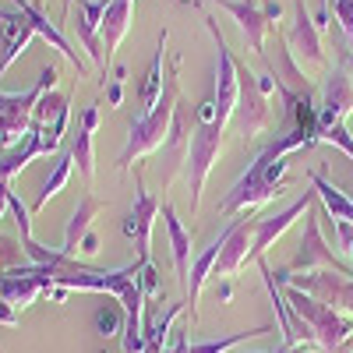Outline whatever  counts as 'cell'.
<instances>
[{
	"label": "cell",
	"instance_id": "6da1fadb",
	"mask_svg": "<svg viewBox=\"0 0 353 353\" xmlns=\"http://www.w3.org/2000/svg\"><path fill=\"white\" fill-rule=\"evenodd\" d=\"M314 145H318V131H307V128L283 131L269 149H261L254 156V163L233 181V188L219 201V212L223 216H241L248 209H258V205L279 198L283 181L290 173V156L301 152V149H314Z\"/></svg>",
	"mask_w": 353,
	"mask_h": 353
},
{
	"label": "cell",
	"instance_id": "7a4b0ae2",
	"mask_svg": "<svg viewBox=\"0 0 353 353\" xmlns=\"http://www.w3.org/2000/svg\"><path fill=\"white\" fill-rule=\"evenodd\" d=\"M176 99H181V88H176V68H173L170 78H166V88H163L159 106H156L149 117H134V121H131V134H128V141H124L121 156H117V170H131V166L141 163L145 156H152V152L163 149V141H166V134H170V124H173Z\"/></svg>",
	"mask_w": 353,
	"mask_h": 353
},
{
	"label": "cell",
	"instance_id": "3957f363",
	"mask_svg": "<svg viewBox=\"0 0 353 353\" xmlns=\"http://www.w3.org/2000/svg\"><path fill=\"white\" fill-rule=\"evenodd\" d=\"M57 78H61V71L57 68H43L39 71V81L32 88H25V92H0V149H18V145L28 138V131H32V113H36V103L53 92L57 88Z\"/></svg>",
	"mask_w": 353,
	"mask_h": 353
},
{
	"label": "cell",
	"instance_id": "277c9868",
	"mask_svg": "<svg viewBox=\"0 0 353 353\" xmlns=\"http://www.w3.org/2000/svg\"><path fill=\"white\" fill-rule=\"evenodd\" d=\"M283 297H286L290 311L311 329L314 346H321L325 353H336L339 346L353 343V318H346V314H339L325 304H318L304 290H293V286H283Z\"/></svg>",
	"mask_w": 353,
	"mask_h": 353
},
{
	"label": "cell",
	"instance_id": "5b68a950",
	"mask_svg": "<svg viewBox=\"0 0 353 353\" xmlns=\"http://www.w3.org/2000/svg\"><path fill=\"white\" fill-rule=\"evenodd\" d=\"M276 283L279 286H293V290H304L307 297H314L318 304H325V307L353 318V276H343V272H332V269L293 276L290 269H279Z\"/></svg>",
	"mask_w": 353,
	"mask_h": 353
},
{
	"label": "cell",
	"instance_id": "8992f818",
	"mask_svg": "<svg viewBox=\"0 0 353 353\" xmlns=\"http://www.w3.org/2000/svg\"><path fill=\"white\" fill-rule=\"evenodd\" d=\"M223 141H226V128L219 124H194V134H191V156H188V194H191V212L198 209L201 201V191H205V181L223 152Z\"/></svg>",
	"mask_w": 353,
	"mask_h": 353
},
{
	"label": "cell",
	"instance_id": "52a82bcc",
	"mask_svg": "<svg viewBox=\"0 0 353 353\" xmlns=\"http://www.w3.org/2000/svg\"><path fill=\"white\" fill-rule=\"evenodd\" d=\"M191 134H194V110L191 103L181 96L176 99V110H173V124H170V134L163 141V163H159V191H166L176 173L188 170V156H191Z\"/></svg>",
	"mask_w": 353,
	"mask_h": 353
},
{
	"label": "cell",
	"instance_id": "ba28073f",
	"mask_svg": "<svg viewBox=\"0 0 353 353\" xmlns=\"http://www.w3.org/2000/svg\"><path fill=\"white\" fill-rule=\"evenodd\" d=\"M237 78H241V99H237V113H233V128H237L241 138H254L269 128L272 106H269V96L261 92L258 74L248 71L244 61H237Z\"/></svg>",
	"mask_w": 353,
	"mask_h": 353
},
{
	"label": "cell",
	"instance_id": "9c48e42d",
	"mask_svg": "<svg viewBox=\"0 0 353 353\" xmlns=\"http://www.w3.org/2000/svg\"><path fill=\"white\" fill-rule=\"evenodd\" d=\"M353 113V74L336 64L321 85V103H318V141L321 134H329L332 128L346 124V117Z\"/></svg>",
	"mask_w": 353,
	"mask_h": 353
},
{
	"label": "cell",
	"instance_id": "30bf717a",
	"mask_svg": "<svg viewBox=\"0 0 353 353\" xmlns=\"http://www.w3.org/2000/svg\"><path fill=\"white\" fill-rule=\"evenodd\" d=\"M318 212L314 205L307 209V219H304V237H301V251L293 258L290 269H301V272H318V269H332V272H343V276H353L350 265L332 251V244L321 237V226H318Z\"/></svg>",
	"mask_w": 353,
	"mask_h": 353
},
{
	"label": "cell",
	"instance_id": "8fae6325",
	"mask_svg": "<svg viewBox=\"0 0 353 353\" xmlns=\"http://www.w3.org/2000/svg\"><path fill=\"white\" fill-rule=\"evenodd\" d=\"M286 46L293 53V61L301 68H321L325 64V50H321V28L318 21H311L307 4L304 0H293V21H290V32H286Z\"/></svg>",
	"mask_w": 353,
	"mask_h": 353
},
{
	"label": "cell",
	"instance_id": "7c38bea8",
	"mask_svg": "<svg viewBox=\"0 0 353 353\" xmlns=\"http://www.w3.org/2000/svg\"><path fill=\"white\" fill-rule=\"evenodd\" d=\"M159 209H163V201L145 191L141 181H134V205H131V212L124 219V233L138 248V261H152L149 248H152V226L159 219Z\"/></svg>",
	"mask_w": 353,
	"mask_h": 353
},
{
	"label": "cell",
	"instance_id": "4fadbf2b",
	"mask_svg": "<svg viewBox=\"0 0 353 353\" xmlns=\"http://www.w3.org/2000/svg\"><path fill=\"white\" fill-rule=\"evenodd\" d=\"M314 205V191H304V198H297L293 205H286V209H279L276 216H261L254 219V233H251V258H265V251H269L283 233L297 223L301 216H307V209Z\"/></svg>",
	"mask_w": 353,
	"mask_h": 353
},
{
	"label": "cell",
	"instance_id": "5bb4252c",
	"mask_svg": "<svg viewBox=\"0 0 353 353\" xmlns=\"http://www.w3.org/2000/svg\"><path fill=\"white\" fill-rule=\"evenodd\" d=\"M216 4L237 21V28H241V36H244V43L251 46V53H258L261 61H265V39H269V32H272V21H269V14H265V8H261V0H216Z\"/></svg>",
	"mask_w": 353,
	"mask_h": 353
},
{
	"label": "cell",
	"instance_id": "9a60e30c",
	"mask_svg": "<svg viewBox=\"0 0 353 353\" xmlns=\"http://www.w3.org/2000/svg\"><path fill=\"white\" fill-rule=\"evenodd\" d=\"M251 233H254V219H230V237L223 244V254L216 261V279H233L251 258Z\"/></svg>",
	"mask_w": 353,
	"mask_h": 353
},
{
	"label": "cell",
	"instance_id": "2e32d148",
	"mask_svg": "<svg viewBox=\"0 0 353 353\" xmlns=\"http://www.w3.org/2000/svg\"><path fill=\"white\" fill-rule=\"evenodd\" d=\"M0 21H4V50H0V78H4L11 71V64L18 61V57L32 46V39L39 36L32 25L25 21V14L18 8H0Z\"/></svg>",
	"mask_w": 353,
	"mask_h": 353
},
{
	"label": "cell",
	"instance_id": "e0dca14e",
	"mask_svg": "<svg viewBox=\"0 0 353 353\" xmlns=\"http://www.w3.org/2000/svg\"><path fill=\"white\" fill-rule=\"evenodd\" d=\"M11 8H18L21 14H25V21L28 25H32L36 28V32L57 50V53H61V57H68V61L78 68V74H85V57H78V50H71V43L64 39V32H61V28H57L46 14H43V8H39V0H11Z\"/></svg>",
	"mask_w": 353,
	"mask_h": 353
},
{
	"label": "cell",
	"instance_id": "ac0fdd59",
	"mask_svg": "<svg viewBox=\"0 0 353 353\" xmlns=\"http://www.w3.org/2000/svg\"><path fill=\"white\" fill-rule=\"evenodd\" d=\"M166 46H170V32L163 28L159 32V46H156V57L149 61V68H145V78H141V88H138V117H149L159 99H163V88H166Z\"/></svg>",
	"mask_w": 353,
	"mask_h": 353
},
{
	"label": "cell",
	"instance_id": "d6986e66",
	"mask_svg": "<svg viewBox=\"0 0 353 353\" xmlns=\"http://www.w3.org/2000/svg\"><path fill=\"white\" fill-rule=\"evenodd\" d=\"M226 237H230V226L219 233V237L205 248L194 261H191V279H188V290H184V304H188V311H191V321H198V293H201V286L212 279V272H216V261H219V254H223V244H226Z\"/></svg>",
	"mask_w": 353,
	"mask_h": 353
},
{
	"label": "cell",
	"instance_id": "ffe728a7",
	"mask_svg": "<svg viewBox=\"0 0 353 353\" xmlns=\"http://www.w3.org/2000/svg\"><path fill=\"white\" fill-rule=\"evenodd\" d=\"M131 18H134V0H110L103 28H99V39H103V64H113V53L121 50L124 36L131 32Z\"/></svg>",
	"mask_w": 353,
	"mask_h": 353
},
{
	"label": "cell",
	"instance_id": "44dd1931",
	"mask_svg": "<svg viewBox=\"0 0 353 353\" xmlns=\"http://www.w3.org/2000/svg\"><path fill=\"white\" fill-rule=\"evenodd\" d=\"M163 226L170 233V251H173V269H176V279H181V290H188V279H191V233L184 230V223L176 219V209L170 201H163Z\"/></svg>",
	"mask_w": 353,
	"mask_h": 353
},
{
	"label": "cell",
	"instance_id": "7402d4cb",
	"mask_svg": "<svg viewBox=\"0 0 353 353\" xmlns=\"http://www.w3.org/2000/svg\"><path fill=\"white\" fill-rule=\"evenodd\" d=\"M96 128H99V110H96V106H85L78 138H74V145H71L74 166H78V173L85 176V184H92V176H96V149H92V134H96Z\"/></svg>",
	"mask_w": 353,
	"mask_h": 353
},
{
	"label": "cell",
	"instance_id": "603a6c76",
	"mask_svg": "<svg viewBox=\"0 0 353 353\" xmlns=\"http://www.w3.org/2000/svg\"><path fill=\"white\" fill-rule=\"evenodd\" d=\"M106 209V205L96 198V194H81V201H78V209H74V216H71V223H68V230H64V254L68 258H78V244H81V237L88 230H96V216Z\"/></svg>",
	"mask_w": 353,
	"mask_h": 353
},
{
	"label": "cell",
	"instance_id": "cb8c5ba5",
	"mask_svg": "<svg viewBox=\"0 0 353 353\" xmlns=\"http://www.w3.org/2000/svg\"><path fill=\"white\" fill-rule=\"evenodd\" d=\"M311 188L321 198V205H325V212L332 216V223H350L353 226V198L346 191H339L329 176H321V173H311Z\"/></svg>",
	"mask_w": 353,
	"mask_h": 353
},
{
	"label": "cell",
	"instance_id": "d4e9b609",
	"mask_svg": "<svg viewBox=\"0 0 353 353\" xmlns=\"http://www.w3.org/2000/svg\"><path fill=\"white\" fill-rule=\"evenodd\" d=\"M36 156H43V141H39V128L32 124V131H28V138L18 145V149H11L4 159H0V184H11V176L21 173L28 163H32Z\"/></svg>",
	"mask_w": 353,
	"mask_h": 353
},
{
	"label": "cell",
	"instance_id": "484cf974",
	"mask_svg": "<svg viewBox=\"0 0 353 353\" xmlns=\"http://www.w3.org/2000/svg\"><path fill=\"white\" fill-rule=\"evenodd\" d=\"M71 170H74V156L71 152H61L53 159V170L46 173V181H43V191L36 194V205H32V212H43L46 205H50V198H57L64 188H68V181H71Z\"/></svg>",
	"mask_w": 353,
	"mask_h": 353
},
{
	"label": "cell",
	"instance_id": "4316f807",
	"mask_svg": "<svg viewBox=\"0 0 353 353\" xmlns=\"http://www.w3.org/2000/svg\"><path fill=\"white\" fill-rule=\"evenodd\" d=\"M265 332H272V325H254V329H244V332H233L226 339H205V343H191V353H233L241 343L248 339H258Z\"/></svg>",
	"mask_w": 353,
	"mask_h": 353
},
{
	"label": "cell",
	"instance_id": "83f0119b",
	"mask_svg": "<svg viewBox=\"0 0 353 353\" xmlns=\"http://www.w3.org/2000/svg\"><path fill=\"white\" fill-rule=\"evenodd\" d=\"M92 325L103 339H113V336H124V325H128V314L121 304H106L92 314Z\"/></svg>",
	"mask_w": 353,
	"mask_h": 353
},
{
	"label": "cell",
	"instance_id": "f1b7e54d",
	"mask_svg": "<svg viewBox=\"0 0 353 353\" xmlns=\"http://www.w3.org/2000/svg\"><path fill=\"white\" fill-rule=\"evenodd\" d=\"M71 99L68 96H61V92H46L39 103H36V113H32V124H39V128H46V124H53L57 117H61V110L68 106Z\"/></svg>",
	"mask_w": 353,
	"mask_h": 353
},
{
	"label": "cell",
	"instance_id": "f546056e",
	"mask_svg": "<svg viewBox=\"0 0 353 353\" xmlns=\"http://www.w3.org/2000/svg\"><path fill=\"white\" fill-rule=\"evenodd\" d=\"M11 216H14V223H18V237L21 241H28L32 237V209H28V205L11 191Z\"/></svg>",
	"mask_w": 353,
	"mask_h": 353
},
{
	"label": "cell",
	"instance_id": "4dcf8cb0",
	"mask_svg": "<svg viewBox=\"0 0 353 353\" xmlns=\"http://www.w3.org/2000/svg\"><path fill=\"white\" fill-rule=\"evenodd\" d=\"M329 11L336 14V25H339V32L353 43V0H332Z\"/></svg>",
	"mask_w": 353,
	"mask_h": 353
},
{
	"label": "cell",
	"instance_id": "1f68e13d",
	"mask_svg": "<svg viewBox=\"0 0 353 353\" xmlns=\"http://www.w3.org/2000/svg\"><path fill=\"white\" fill-rule=\"evenodd\" d=\"M124 78H128V71L121 68V64H117L113 68V78H106V99H110V106H121L124 103Z\"/></svg>",
	"mask_w": 353,
	"mask_h": 353
},
{
	"label": "cell",
	"instance_id": "d6a6232c",
	"mask_svg": "<svg viewBox=\"0 0 353 353\" xmlns=\"http://www.w3.org/2000/svg\"><path fill=\"white\" fill-rule=\"evenodd\" d=\"M138 286H141V293H145V301H149V297H159V276H156V265H152V261H141Z\"/></svg>",
	"mask_w": 353,
	"mask_h": 353
},
{
	"label": "cell",
	"instance_id": "836d02e7",
	"mask_svg": "<svg viewBox=\"0 0 353 353\" xmlns=\"http://www.w3.org/2000/svg\"><path fill=\"white\" fill-rule=\"evenodd\" d=\"M99 248H103L99 233H96V230H88L85 237H81V244H78V258H81V254H85V258H92V254H99Z\"/></svg>",
	"mask_w": 353,
	"mask_h": 353
},
{
	"label": "cell",
	"instance_id": "e575fe53",
	"mask_svg": "<svg viewBox=\"0 0 353 353\" xmlns=\"http://www.w3.org/2000/svg\"><path fill=\"white\" fill-rule=\"evenodd\" d=\"M336 237H339L343 251L350 254V251H353V226H350V223H336Z\"/></svg>",
	"mask_w": 353,
	"mask_h": 353
},
{
	"label": "cell",
	"instance_id": "d590c367",
	"mask_svg": "<svg viewBox=\"0 0 353 353\" xmlns=\"http://www.w3.org/2000/svg\"><path fill=\"white\" fill-rule=\"evenodd\" d=\"M0 325H8V329H14V325H18V311H14L4 297H0Z\"/></svg>",
	"mask_w": 353,
	"mask_h": 353
},
{
	"label": "cell",
	"instance_id": "8d00e7d4",
	"mask_svg": "<svg viewBox=\"0 0 353 353\" xmlns=\"http://www.w3.org/2000/svg\"><path fill=\"white\" fill-rule=\"evenodd\" d=\"M230 297H233V286L226 279H219L216 283V304H230Z\"/></svg>",
	"mask_w": 353,
	"mask_h": 353
},
{
	"label": "cell",
	"instance_id": "74e56055",
	"mask_svg": "<svg viewBox=\"0 0 353 353\" xmlns=\"http://www.w3.org/2000/svg\"><path fill=\"white\" fill-rule=\"evenodd\" d=\"M11 212V184H0V219Z\"/></svg>",
	"mask_w": 353,
	"mask_h": 353
},
{
	"label": "cell",
	"instance_id": "f35d334b",
	"mask_svg": "<svg viewBox=\"0 0 353 353\" xmlns=\"http://www.w3.org/2000/svg\"><path fill=\"white\" fill-rule=\"evenodd\" d=\"M163 353H191V343H188V336H176V343H173V346H166Z\"/></svg>",
	"mask_w": 353,
	"mask_h": 353
},
{
	"label": "cell",
	"instance_id": "ab89813d",
	"mask_svg": "<svg viewBox=\"0 0 353 353\" xmlns=\"http://www.w3.org/2000/svg\"><path fill=\"white\" fill-rule=\"evenodd\" d=\"M286 353H318V350H314V343H301V346H293Z\"/></svg>",
	"mask_w": 353,
	"mask_h": 353
},
{
	"label": "cell",
	"instance_id": "60d3db41",
	"mask_svg": "<svg viewBox=\"0 0 353 353\" xmlns=\"http://www.w3.org/2000/svg\"><path fill=\"white\" fill-rule=\"evenodd\" d=\"M233 353H241V350H233ZM244 353H258V350H244ZM269 353H286V346H279V350H269Z\"/></svg>",
	"mask_w": 353,
	"mask_h": 353
},
{
	"label": "cell",
	"instance_id": "b9f144b4",
	"mask_svg": "<svg viewBox=\"0 0 353 353\" xmlns=\"http://www.w3.org/2000/svg\"><path fill=\"white\" fill-rule=\"evenodd\" d=\"M0 279H4V265H0Z\"/></svg>",
	"mask_w": 353,
	"mask_h": 353
},
{
	"label": "cell",
	"instance_id": "7bdbcfd3",
	"mask_svg": "<svg viewBox=\"0 0 353 353\" xmlns=\"http://www.w3.org/2000/svg\"><path fill=\"white\" fill-rule=\"evenodd\" d=\"M184 4H194V0H184Z\"/></svg>",
	"mask_w": 353,
	"mask_h": 353
},
{
	"label": "cell",
	"instance_id": "ee69618b",
	"mask_svg": "<svg viewBox=\"0 0 353 353\" xmlns=\"http://www.w3.org/2000/svg\"><path fill=\"white\" fill-rule=\"evenodd\" d=\"M350 258H353V251H350Z\"/></svg>",
	"mask_w": 353,
	"mask_h": 353
},
{
	"label": "cell",
	"instance_id": "f6af8a7d",
	"mask_svg": "<svg viewBox=\"0 0 353 353\" xmlns=\"http://www.w3.org/2000/svg\"><path fill=\"white\" fill-rule=\"evenodd\" d=\"M0 353H4V350H0Z\"/></svg>",
	"mask_w": 353,
	"mask_h": 353
}]
</instances>
